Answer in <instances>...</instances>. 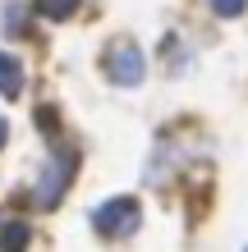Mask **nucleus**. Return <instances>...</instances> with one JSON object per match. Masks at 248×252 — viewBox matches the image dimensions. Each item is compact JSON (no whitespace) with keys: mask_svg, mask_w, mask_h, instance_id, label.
<instances>
[{"mask_svg":"<svg viewBox=\"0 0 248 252\" xmlns=\"http://www.w3.org/2000/svg\"><path fill=\"white\" fill-rule=\"evenodd\" d=\"M92 229L106 234V239H124V234L138 229V202L134 197H110L92 211Z\"/></svg>","mask_w":248,"mask_h":252,"instance_id":"f257e3e1","label":"nucleus"},{"mask_svg":"<svg viewBox=\"0 0 248 252\" xmlns=\"http://www.w3.org/2000/svg\"><path fill=\"white\" fill-rule=\"evenodd\" d=\"M106 73L120 87H134V83H142V51L134 46V41H115L110 46V55H106Z\"/></svg>","mask_w":248,"mask_h":252,"instance_id":"f03ea898","label":"nucleus"},{"mask_svg":"<svg viewBox=\"0 0 248 252\" xmlns=\"http://www.w3.org/2000/svg\"><path fill=\"white\" fill-rule=\"evenodd\" d=\"M69 165H74V156H60V160L46 170V179H41V188H37V202H41V206H51L55 197H60V188L69 184Z\"/></svg>","mask_w":248,"mask_h":252,"instance_id":"7ed1b4c3","label":"nucleus"},{"mask_svg":"<svg viewBox=\"0 0 248 252\" xmlns=\"http://www.w3.org/2000/svg\"><path fill=\"white\" fill-rule=\"evenodd\" d=\"M19 87H23V64L14 60V55H0V96L14 101V96H19Z\"/></svg>","mask_w":248,"mask_h":252,"instance_id":"20e7f679","label":"nucleus"},{"mask_svg":"<svg viewBox=\"0 0 248 252\" xmlns=\"http://www.w3.org/2000/svg\"><path fill=\"white\" fill-rule=\"evenodd\" d=\"M23 248H28V225L23 220L0 225V252H23Z\"/></svg>","mask_w":248,"mask_h":252,"instance_id":"39448f33","label":"nucleus"},{"mask_svg":"<svg viewBox=\"0 0 248 252\" xmlns=\"http://www.w3.org/2000/svg\"><path fill=\"white\" fill-rule=\"evenodd\" d=\"M37 9L46 14V19H69V14L78 9V0H37Z\"/></svg>","mask_w":248,"mask_h":252,"instance_id":"423d86ee","label":"nucleus"},{"mask_svg":"<svg viewBox=\"0 0 248 252\" xmlns=\"http://www.w3.org/2000/svg\"><path fill=\"white\" fill-rule=\"evenodd\" d=\"M212 9L221 14V19H239V14L248 9V0H212Z\"/></svg>","mask_w":248,"mask_h":252,"instance_id":"0eeeda50","label":"nucleus"},{"mask_svg":"<svg viewBox=\"0 0 248 252\" xmlns=\"http://www.w3.org/2000/svg\"><path fill=\"white\" fill-rule=\"evenodd\" d=\"M5 133H9V124H5V120H0V147H5Z\"/></svg>","mask_w":248,"mask_h":252,"instance_id":"6e6552de","label":"nucleus"},{"mask_svg":"<svg viewBox=\"0 0 248 252\" xmlns=\"http://www.w3.org/2000/svg\"><path fill=\"white\" fill-rule=\"evenodd\" d=\"M244 252H248V248H244Z\"/></svg>","mask_w":248,"mask_h":252,"instance_id":"1a4fd4ad","label":"nucleus"}]
</instances>
